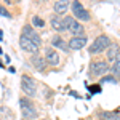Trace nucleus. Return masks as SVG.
I'll use <instances>...</instances> for the list:
<instances>
[{"mask_svg":"<svg viewBox=\"0 0 120 120\" xmlns=\"http://www.w3.org/2000/svg\"><path fill=\"white\" fill-rule=\"evenodd\" d=\"M109 69H111V64L104 58L94 56V58H91L90 66H88V75L90 77H104V75H107Z\"/></svg>","mask_w":120,"mask_h":120,"instance_id":"2","label":"nucleus"},{"mask_svg":"<svg viewBox=\"0 0 120 120\" xmlns=\"http://www.w3.org/2000/svg\"><path fill=\"white\" fill-rule=\"evenodd\" d=\"M30 26L38 32L40 29H45L46 27V21L43 18H40L38 15H32V18H30Z\"/></svg>","mask_w":120,"mask_h":120,"instance_id":"16","label":"nucleus"},{"mask_svg":"<svg viewBox=\"0 0 120 120\" xmlns=\"http://www.w3.org/2000/svg\"><path fill=\"white\" fill-rule=\"evenodd\" d=\"M43 59L46 61V64H48V66H59V64H61L59 51H56L55 48H51L50 45L45 46V50H43Z\"/></svg>","mask_w":120,"mask_h":120,"instance_id":"9","label":"nucleus"},{"mask_svg":"<svg viewBox=\"0 0 120 120\" xmlns=\"http://www.w3.org/2000/svg\"><path fill=\"white\" fill-rule=\"evenodd\" d=\"M109 72H111V75H114L115 79H120V56L117 58V61H115V63L111 66Z\"/></svg>","mask_w":120,"mask_h":120,"instance_id":"18","label":"nucleus"},{"mask_svg":"<svg viewBox=\"0 0 120 120\" xmlns=\"http://www.w3.org/2000/svg\"><path fill=\"white\" fill-rule=\"evenodd\" d=\"M0 119H5V120H15V114L13 111L7 107V106H0Z\"/></svg>","mask_w":120,"mask_h":120,"instance_id":"17","label":"nucleus"},{"mask_svg":"<svg viewBox=\"0 0 120 120\" xmlns=\"http://www.w3.org/2000/svg\"><path fill=\"white\" fill-rule=\"evenodd\" d=\"M0 42H3V32L0 30Z\"/></svg>","mask_w":120,"mask_h":120,"instance_id":"23","label":"nucleus"},{"mask_svg":"<svg viewBox=\"0 0 120 120\" xmlns=\"http://www.w3.org/2000/svg\"><path fill=\"white\" fill-rule=\"evenodd\" d=\"M106 82H112V83H119V80L114 77V75H104V77H101L99 79V83H106Z\"/></svg>","mask_w":120,"mask_h":120,"instance_id":"20","label":"nucleus"},{"mask_svg":"<svg viewBox=\"0 0 120 120\" xmlns=\"http://www.w3.org/2000/svg\"><path fill=\"white\" fill-rule=\"evenodd\" d=\"M19 46H21V50L24 51V53H29V55H40V46L35 45L34 42H30L29 38L26 37H19Z\"/></svg>","mask_w":120,"mask_h":120,"instance_id":"11","label":"nucleus"},{"mask_svg":"<svg viewBox=\"0 0 120 120\" xmlns=\"http://www.w3.org/2000/svg\"><path fill=\"white\" fill-rule=\"evenodd\" d=\"M69 7H71L69 0H58V2L53 3V11L58 16H64L66 13H67V10H69Z\"/></svg>","mask_w":120,"mask_h":120,"instance_id":"15","label":"nucleus"},{"mask_svg":"<svg viewBox=\"0 0 120 120\" xmlns=\"http://www.w3.org/2000/svg\"><path fill=\"white\" fill-rule=\"evenodd\" d=\"M29 63H30V67L34 71H37L40 74H45L46 72V61L43 59L42 55H32L29 58Z\"/></svg>","mask_w":120,"mask_h":120,"instance_id":"13","label":"nucleus"},{"mask_svg":"<svg viewBox=\"0 0 120 120\" xmlns=\"http://www.w3.org/2000/svg\"><path fill=\"white\" fill-rule=\"evenodd\" d=\"M50 26H51V29L55 30L56 34H59V35H63L64 32H67V30H66V26H64V21H63V16H58L55 13L50 16Z\"/></svg>","mask_w":120,"mask_h":120,"instance_id":"14","label":"nucleus"},{"mask_svg":"<svg viewBox=\"0 0 120 120\" xmlns=\"http://www.w3.org/2000/svg\"><path fill=\"white\" fill-rule=\"evenodd\" d=\"M53 94H55V91H53L51 88L43 86V96H45V98H50V96H53Z\"/></svg>","mask_w":120,"mask_h":120,"instance_id":"22","label":"nucleus"},{"mask_svg":"<svg viewBox=\"0 0 120 120\" xmlns=\"http://www.w3.org/2000/svg\"><path fill=\"white\" fill-rule=\"evenodd\" d=\"M63 21H64L66 30L71 34V37L85 35V26H83L82 22H79L77 19H74L71 15H64V16H63Z\"/></svg>","mask_w":120,"mask_h":120,"instance_id":"6","label":"nucleus"},{"mask_svg":"<svg viewBox=\"0 0 120 120\" xmlns=\"http://www.w3.org/2000/svg\"><path fill=\"white\" fill-rule=\"evenodd\" d=\"M37 120H46V119H37Z\"/></svg>","mask_w":120,"mask_h":120,"instance_id":"26","label":"nucleus"},{"mask_svg":"<svg viewBox=\"0 0 120 120\" xmlns=\"http://www.w3.org/2000/svg\"><path fill=\"white\" fill-rule=\"evenodd\" d=\"M50 46L55 48L56 51L64 53V55H69V53H71V50H69V46H67V40L63 38V35H59V34H55L53 37L50 38Z\"/></svg>","mask_w":120,"mask_h":120,"instance_id":"8","label":"nucleus"},{"mask_svg":"<svg viewBox=\"0 0 120 120\" xmlns=\"http://www.w3.org/2000/svg\"><path fill=\"white\" fill-rule=\"evenodd\" d=\"M0 15H2V16H5V18H13V15H11V11H10L8 8H7V7H5V5H2V3H0Z\"/></svg>","mask_w":120,"mask_h":120,"instance_id":"21","label":"nucleus"},{"mask_svg":"<svg viewBox=\"0 0 120 120\" xmlns=\"http://www.w3.org/2000/svg\"><path fill=\"white\" fill-rule=\"evenodd\" d=\"M119 56H120V43L112 40L111 46L104 51V59H106V61L112 66L115 61H117V58H119Z\"/></svg>","mask_w":120,"mask_h":120,"instance_id":"10","label":"nucleus"},{"mask_svg":"<svg viewBox=\"0 0 120 120\" xmlns=\"http://www.w3.org/2000/svg\"><path fill=\"white\" fill-rule=\"evenodd\" d=\"M0 67H5V64H3V63H2V61H0Z\"/></svg>","mask_w":120,"mask_h":120,"instance_id":"24","label":"nucleus"},{"mask_svg":"<svg viewBox=\"0 0 120 120\" xmlns=\"http://www.w3.org/2000/svg\"><path fill=\"white\" fill-rule=\"evenodd\" d=\"M85 85H86V90L90 91V94H96V93H101L102 91V86H101V83H86L85 82Z\"/></svg>","mask_w":120,"mask_h":120,"instance_id":"19","label":"nucleus"},{"mask_svg":"<svg viewBox=\"0 0 120 120\" xmlns=\"http://www.w3.org/2000/svg\"><path fill=\"white\" fill-rule=\"evenodd\" d=\"M21 91H22V96L26 98H37L38 94V83L37 80L29 74H22L21 75Z\"/></svg>","mask_w":120,"mask_h":120,"instance_id":"4","label":"nucleus"},{"mask_svg":"<svg viewBox=\"0 0 120 120\" xmlns=\"http://www.w3.org/2000/svg\"><path fill=\"white\" fill-rule=\"evenodd\" d=\"M21 35L26 37V38H29L30 42H34V43L38 45V46L42 45V35H40V34H38V32L32 27L29 22H26V24L22 26V29H21Z\"/></svg>","mask_w":120,"mask_h":120,"instance_id":"7","label":"nucleus"},{"mask_svg":"<svg viewBox=\"0 0 120 120\" xmlns=\"http://www.w3.org/2000/svg\"><path fill=\"white\" fill-rule=\"evenodd\" d=\"M111 43H112V38L109 37L107 34H99V35H96L94 40L90 43V46H88V53H90L91 58L99 56L101 53H104V51L111 46Z\"/></svg>","mask_w":120,"mask_h":120,"instance_id":"1","label":"nucleus"},{"mask_svg":"<svg viewBox=\"0 0 120 120\" xmlns=\"http://www.w3.org/2000/svg\"><path fill=\"white\" fill-rule=\"evenodd\" d=\"M69 10H71V16L74 19H77L79 22H90L93 19L91 16V11L88 8H85V5H83L82 2H79V0H75V2H72L71 3V7H69Z\"/></svg>","mask_w":120,"mask_h":120,"instance_id":"5","label":"nucleus"},{"mask_svg":"<svg viewBox=\"0 0 120 120\" xmlns=\"http://www.w3.org/2000/svg\"><path fill=\"white\" fill-rule=\"evenodd\" d=\"M19 106H21V117L22 120H37L38 117V109L35 106L34 99L19 96Z\"/></svg>","mask_w":120,"mask_h":120,"instance_id":"3","label":"nucleus"},{"mask_svg":"<svg viewBox=\"0 0 120 120\" xmlns=\"http://www.w3.org/2000/svg\"><path fill=\"white\" fill-rule=\"evenodd\" d=\"M98 120H104V119H98Z\"/></svg>","mask_w":120,"mask_h":120,"instance_id":"27","label":"nucleus"},{"mask_svg":"<svg viewBox=\"0 0 120 120\" xmlns=\"http://www.w3.org/2000/svg\"><path fill=\"white\" fill-rule=\"evenodd\" d=\"M0 120H2V119H0Z\"/></svg>","mask_w":120,"mask_h":120,"instance_id":"28","label":"nucleus"},{"mask_svg":"<svg viewBox=\"0 0 120 120\" xmlns=\"http://www.w3.org/2000/svg\"><path fill=\"white\" fill-rule=\"evenodd\" d=\"M0 55H3V51H2V48H0Z\"/></svg>","mask_w":120,"mask_h":120,"instance_id":"25","label":"nucleus"},{"mask_svg":"<svg viewBox=\"0 0 120 120\" xmlns=\"http://www.w3.org/2000/svg\"><path fill=\"white\" fill-rule=\"evenodd\" d=\"M88 45V37L86 34L85 35H77V37H71L67 40V46L71 51H77V50H82Z\"/></svg>","mask_w":120,"mask_h":120,"instance_id":"12","label":"nucleus"}]
</instances>
